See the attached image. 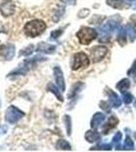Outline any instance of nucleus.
I'll return each instance as SVG.
<instances>
[{"mask_svg": "<svg viewBox=\"0 0 136 152\" xmlns=\"http://www.w3.org/2000/svg\"><path fill=\"white\" fill-rule=\"evenodd\" d=\"M47 88H48V90H50L52 94H55V95H56V97H57V99H58L59 100H60V102H63V96H62V94H61V92H60V88L55 86V85H54L53 83H51V82L48 84V86H47Z\"/></svg>", "mask_w": 136, "mask_h": 152, "instance_id": "15", "label": "nucleus"}, {"mask_svg": "<svg viewBox=\"0 0 136 152\" xmlns=\"http://www.w3.org/2000/svg\"><path fill=\"white\" fill-rule=\"evenodd\" d=\"M122 99L126 104H129L132 102V100L134 99H133V95L131 94L130 92H125L124 91V92H122Z\"/></svg>", "mask_w": 136, "mask_h": 152, "instance_id": "21", "label": "nucleus"}, {"mask_svg": "<svg viewBox=\"0 0 136 152\" xmlns=\"http://www.w3.org/2000/svg\"><path fill=\"white\" fill-rule=\"evenodd\" d=\"M124 148L126 150H132L134 148V144H133V141L131 140V138L129 136L126 137L125 139V143H124Z\"/></svg>", "mask_w": 136, "mask_h": 152, "instance_id": "23", "label": "nucleus"}, {"mask_svg": "<svg viewBox=\"0 0 136 152\" xmlns=\"http://www.w3.org/2000/svg\"><path fill=\"white\" fill-rule=\"evenodd\" d=\"M100 105H101V107H102L103 110H105L107 113H110L111 112V110H110V105H109V104H107L106 102H100Z\"/></svg>", "mask_w": 136, "mask_h": 152, "instance_id": "27", "label": "nucleus"}, {"mask_svg": "<svg viewBox=\"0 0 136 152\" xmlns=\"http://www.w3.org/2000/svg\"><path fill=\"white\" fill-rule=\"evenodd\" d=\"M108 54V49L104 46H96L90 50V58L93 63L102 61Z\"/></svg>", "mask_w": 136, "mask_h": 152, "instance_id": "5", "label": "nucleus"}, {"mask_svg": "<svg viewBox=\"0 0 136 152\" xmlns=\"http://www.w3.org/2000/svg\"><path fill=\"white\" fill-rule=\"evenodd\" d=\"M116 87H117L121 92L126 91V90H127L128 88L130 87V81H129V79H127V78H124V79H122L119 83H118L117 86H116Z\"/></svg>", "mask_w": 136, "mask_h": 152, "instance_id": "17", "label": "nucleus"}, {"mask_svg": "<svg viewBox=\"0 0 136 152\" xmlns=\"http://www.w3.org/2000/svg\"><path fill=\"white\" fill-rule=\"evenodd\" d=\"M0 105H1V102H0Z\"/></svg>", "mask_w": 136, "mask_h": 152, "instance_id": "34", "label": "nucleus"}, {"mask_svg": "<svg viewBox=\"0 0 136 152\" xmlns=\"http://www.w3.org/2000/svg\"><path fill=\"white\" fill-rule=\"evenodd\" d=\"M106 117L103 113H96V114L93 115V119H91V122H90V127L93 129H96L101 126V124L105 121Z\"/></svg>", "mask_w": 136, "mask_h": 152, "instance_id": "11", "label": "nucleus"}, {"mask_svg": "<svg viewBox=\"0 0 136 152\" xmlns=\"http://www.w3.org/2000/svg\"><path fill=\"white\" fill-rule=\"evenodd\" d=\"M126 34H127V37L129 38L130 42H134L136 40V29L134 26H126Z\"/></svg>", "mask_w": 136, "mask_h": 152, "instance_id": "18", "label": "nucleus"}, {"mask_svg": "<svg viewBox=\"0 0 136 152\" xmlns=\"http://www.w3.org/2000/svg\"><path fill=\"white\" fill-rule=\"evenodd\" d=\"M131 20H132L133 23L136 24V15H132V16H131Z\"/></svg>", "mask_w": 136, "mask_h": 152, "instance_id": "32", "label": "nucleus"}, {"mask_svg": "<svg viewBox=\"0 0 136 152\" xmlns=\"http://www.w3.org/2000/svg\"><path fill=\"white\" fill-rule=\"evenodd\" d=\"M76 36H77V39L80 44H82V45H88V44H90L95 39H96L98 33H96V31L95 28L83 26V28H81L79 31H77Z\"/></svg>", "mask_w": 136, "mask_h": 152, "instance_id": "2", "label": "nucleus"}, {"mask_svg": "<svg viewBox=\"0 0 136 152\" xmlns=\"http://www.w3.org/2000/svg\"><path fill=\"white\" fill-rule=\"evenodd\" d=\"M129 74L131 75V74H133L132 76H135L136 75V61L134 62V64H133V66H132V68H131V69L129 70Z\"/></svg>", "mask_w": 136, "mask_h": 152, "instance_id": "29", "label": "nucleus"}, {"mask_svg": "<svg viewBox=\"0 0 136 152\" xmlns=\"http://www.w3.org/2000/svg\"><path fill=\"white\" fill-rule=\"evenodd\" d=\"M118 124H119V120H118V118L116 116H111L110 118H109L107 123L103 126V133L105 135H107L109 132H110L112 129L115 128Z\"/></svg>", "mask_w": 136, "mask_h": 152, "instance_id": "8", "label": "nucleus"}, {"mask_svg": "<svg viewBox=\"0 0 136 152\" xmlns=\"http://www.w3.org/2000/svg\"><path fill=\"white\" fill-rule=\"evenodd\" d=\"M88 65H90V59L85 53H76L72 57V61H71V69L72 70L75 71L80 68H85Z\"/></svg>", "mask_w": 136, "mask_h": 152, "instance_id": "3", "label": "nucleus"}, {"mask_svg": "<svg viewBox=\"0 0 136 152\" xmlns=\"http://www.w3.org/2000/svg\"><path fill=\"white\" fill-rule=\"evenodd\" d=\"M56 149H58V150H71V146L66 140L60 139L56 143Z\"/></svg>", "mask_w": 136, "mask_h": 152, "instance_id": "16", "label": "nucleus"}, {"mask_svg": "<svg viewBox=\"0 0 136 152\" xmlns=\"http://www.w3.org/2000/svg\"><path fill=\"white\" fill-rule=\"evenodd\" d=\"M62 2L66 4H69V5H74L76 3V0H62Z\"/></svg>", "mask_w": 136, "mask_h": 152, "instance_id": "30", "label": "nucleus"}, {"mask_svg": "<svg viewBox=\"0 0 136 152\" xmlns=\"http://www.w3.org/2000/svg\"><path fill=\"white\" fill-rule=\"evenodd\" d=\"M107 4L116 9H125L131 6L125 0H107Z\"/></svg>", "mask_w": 136, "mask_h": 152, "instance_id": "9", "label": "nucleus"}, {"mask_svg": "<svg viewBox=\"0 0 136 152\" xmlns=\"http://www.w3.org/2000/svg\"><path fill=\"white\" fill-rule=\"evenodd\" d=\"M14 54H15V48L13 45H6L2 48V55L6 60H11L14 57Z\"/></svg>", "mask_w": 136, "mask_h": 152, "instance_id": "13", "label": "nucleus"}, {"mask_svg": "<svg viewBox=\"0 0 136 152\" xmlns=\"http://www.w3.org/2000/svg\"><path fill=\"white\" fill-rule=\"evenodd\" d=\"M121 139H122V133H121V132H117V133L115 134V136L113 137L112 144L116 147L117 150L121 149Z\"/></svg>", "mask_w": 136, "mask_h": 152, "instance_id": "19", "label": "nucleus"}, {"mask_svg": "<svg viewBox=\"0 0 136 152\" xmlns=\"http://www.w3.org/2000/svg\"><path fill=\"white\" fill-rule=\"evenodd\" d=\"M108 95H109V102L110 104L113 107H119L122 104V99L119 97V95L113 91V90L109 89L108 90Z\"/></svg>", "mask_w": 136, "mask_h": 152, "instance_id": "10", "label": "nucleus"}, {"mask_svg": "<svg viewBox=\"0 0 136 152\" xmlns=\"http://www.w3.org/2000/svg\"><path fill=\"white\" fill-rule=\"evenodd\" d=\"M64 123H65V126H66V131H67V135L70 136L71 135V119L70 117L65 115L64 116Z\"/></svg>", "mask_w": 136, "mask_h": 152, "instance_id": "22", "label": "nucleus"}, {"mask_svg": "<svg viewBox=\"0 0 136 152\" xmlns=\"http://www.w3.org/2000/svg\"><path fill=\"white\" fill-rule=\"evenodd\" d=\"M14 11H15V4L12 1H10V0L3 2L0 5V12L5 18H8V16L12 15L14 13Z\"/></svg>", "mask_w": 136, "mask_h": 152, "instance_id": "6", "label": "nucleus"}, {"mask_svg": "<svg viewBox=\"0 0 136 152\" xmlns=\"http://www.w3.org/2000/svg\"><path fill=\"white\" fill-rule=\"evenodd\" d=\"M134 137H135V138H136V133H134Z\"/></svg>", "mask_w": 136, "mask_h": 152, "instance_id": "33", "label": "nucleus"}, {"mask_svg": "<svg viewBox=\"0 0 136 152\" xmlns=\"http://www.w3.org/2000/svg\"><path fill=\"white\" fill-rule=\"evenodd\" d=\"M24 116V113L18 110L17 107L10 105L8 109L6 110L5 113V120L10 124H15L19 120Z\"/></svg>", "mask_w": 136, "mask_h": 152, "instance_id": "4", "label": "nucleus"}, {"mask_svg": "<svg viewBox=\"0 0 136 152\" xmlns=\"http://www.w3.org/2000/svg\"><path fill=\"white\" fill-rule=\"evenodd\" d=\"M88 13H90V10H88V9H81L80 12L78 13V16H79L80 18H85Z\"/></svg>", "mask_w": 136, "mask_h": 152, "instance_id": "28", "label": "nucleus"}, {"mask_svg": "<svg viewBox=\"0 0 136 152\" xmlns=\"http://www.w3.org/2000/svg\"><path fill=\"white\" fill-rule=\"evenodd\" d=\"M46 23L41 19H34V20L29 21L24 26V33L26 36L31 38H36V37L42 35L46 31Z\"/></svg>", "mask_w": 136, "mask_h": 152, "instance_id": "1", "label": "nucleus"}, {"mask_svg": "<svg viewBox=\"0 0 136 152\" xmlns=\"http://www.w3.org/2000/svg\"><path fill=\"white\" fill-rule=\"evenodd\" d=\"M126 38H127V34H126V28H121L118 34V42L120 43L121 46H124L126 44Z\"/></svg>", "mask_w": 136, "mask_h": 152, "instance_id": "20", "label": "nucleus"}, {"mask_svg": "<svg viewBox=\"0 0 136 152\" xmlns=\"http://www.w3.org/2000/svg\"><path fill=\"white\" fill-rule=\"evenodd\" d=\"M33 49H34V46H29V48L24 49V50H23V52L21 53V55H24V56H29L31 55L32 52H33Z\"/></svg>", "mask_w": 136, "mask_h": 152, "instance_id": "25", "label": "nucleus"}, {"mask_svg": "<svg viewBox=\"0 0 136 152\" xmlns=\"http://www.w3.org/2000/svg\"><path fill=\"white\" fill-rule=\"evenodd\" d=\"M62 31H63V29H57V31H52L50 38H51V39H57V38H58V37H60V36H61V34H62Z\"/></svg>", "mask_w": 136, "mask_h": 152, "instance_id": "26", "label": "nucleus"}, {"mask_svg": "<svg viewBox=\"0 0 136 152\" xmlns=\"http://www.w3.org/2000/svg\"><path fill=\"white\" fill-rule=\"evenodd\" d=\"M54 76H55V80L58 87L61 89V91H64L65 90V81H64L63 72L61 68L58 67V66L54 67Z\"/></svg>", "mask_w": 136, "mask_h": 152, "instance_id": "7", "label": "nucleus"}, {"mask_svg": "<svg viewBox=\"0 0 136 152\" xmlns=\"http://www.w3.org/2000/svg\"><path fill=\"white\" fill-rule=\"evenodd\" d=\"M36 50H37V52H39V53L52 54L55 52L56 47L54 45H49V44H47V43H40Z\"/></svg>", "mask_w": 136, "mask_h": 152, "instance_id": "12", "label": "nucleus"}, {"mask_svg": "<svg viewBox=\"0 0 136 152\" xmlns=\"http://www.w3.org/2000/svg\"><path fill=\"white\" fill-rule=\"evenodd\" d=\"M111 149H112L111 144H101V145L90 148V150H111Z\"/></svg>", "mask_w": 136, "mask_h": 152, "instance_id": "24", "label": "nucleus"}, {"mask_svg": "<svg viewBox=\"0 0 136 152\" xmlns=\"http://www.w3.org/2000/svg\"><path fill=\"white\" fill-rule=\"evenodd\" d=\"M85 139L90 143H95V142L101 140V135L96 131H87L85 133Z\"/></svg>", "mask_w": 136, "mask_h": 152, "instance_id": "14", "label": "nucleus"}, {"mask_svg": "<svg viewBox=\"0 0 136 152\" xmlns=\"http://www.w3.org/2000/svg\"><path fill=\"white\" fill-rule=\"evenodd\" d=\"M7 131V127L6 126H0V134H4Z\"/></svg>", "mask_w": 136, "mask_h": 152, "instance_id": "31", "label": "nucleus"}]
</instances>
